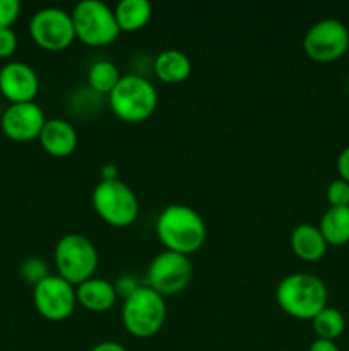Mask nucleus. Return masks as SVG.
<instances>
[{"label":"nucleus","mask_w":349,"mask_h":351,"mask_svg":"<svg viewBox=\"0 0 349 351\" xmlns=\"http://www.w3.org/2000/svg\"><path fill=\"white\" fill-rule=\"evenodd\" d=\"M337 171H339V178H342V180H346L349 184V146H346L344 149L339 153Z\"/></svg>","instance_id":"nucleus-27"},{"label":"nucleus","mask_w":349,"mask_h":351,"mask_svg":"<svg viewBox=\"0 0 349 351\" xmlns=\"http://www.w3.org/2000/svg\"><path fill=\"white\" fill-rule=\"evenodd\" d=\"M154 72L166 84H178L192 74V62L187 53L177 48H168L154 58Z\"/></svg>","instance_id":"nucleus-17"},{"label":"nucleus","mask_w":349,"mask_h":351,"mask_svg":"<svg viewBox=\"0 0 349 351\" xmlns=\"http://www.w3.org/2000/svg\"><path fill=\"white\" fill-rule=\"evenodd\" d=\"M75 291H77V304L92 312L109 311L118 298L115 285L105 278H89L84 283L77 285Z\"/></svg>","instance_id":"nucleus-15"},{"label":"nucleus","mask_w":349,"mask_h":351,"mask_svg":"<svg viewBox=\"0 0 349 351\" xmlns=\"http://www.w3.org/2000/svg\"><path fill=\"white\" fill-rule=\"evenodd\" d=\"M308 351H341V350H339L337 343L335 341H331V339L315 338L313 341H311Z\"/></svg>","instance_id":"nucleus-28"},{"label":"nucleus","mask_w":349,"mask_h":351,"mask_svg":"<svg viewBox=\"0 0 349 351\" xmlns=\"http://www.w3.org/2000/svg\"><path fill=\"white\" fill-rule=\"evenodd\" d=\"M38 139L48 154L65 158L77 147L79 134L77 129L65 119H48Z\"/></svg>","instance_id":"nucleus-14"},{"label":"nucleus","mask_w":349,"mask_h":351,"mask_svg":"<svg viewBox=\"0 0 349 351\" xmlns=\"http://www.w3.org/2000/svg\"><path fill=\"white\" fill-rule=\"evenodd\" d=\"M47 120L43 108L36 101L10 103L3 108L0 125L9 139L27 143L40 137Z\"/></svg>","instance_id":"nucleus-12"},{"label":"nucleus","mask_w":349,"mask_h":351,"mask_svg":"<svg viewBox=\"0 0 349 351\" xmlns=\"http://www.w3.org/2000/svg\"><path fill=\"white\" fill-rule=\"evenodd\" d=\"M0 91L10 103L34 101L40 91V77L26 62H7L0 69Z\"/></svg>","instance_id":"nucleus-13"},{"label":"nucleus","mask_w":349,"mask_h":351,"mask_svg":"<svg viewBox=\"0 0 349 351\" xmlns=\"http://www.w3.org/2000/svg\"><path fill=\"white\" fill-rule=\"evenodd\" d=\"M17 34L12 27H0V58H7L16 51Z\"/></svg>","instance_id":"nucleus-25"},{"label":"nucleus","mask_w":349,"mask_h":351,"mask_svg":"<svg viewBox=\"0 0 349 351\" xmlns=\"http://www.w3.org/2000/svg\"><path fill=\"white\" fill-rule=\"evenodd\" d=\"M89 351H127V348L116 341H101L92 346Z\"/></svg>","instance_id":"nucleus-30"},{"label":"nucleus","mask_w":349,"mask_h":351,"mask_svg":"<svg viewBox=\"0 0 349 351\" xmlns=\"http://www.w3.org/2000/svg\"><path fill=\"white\" fill-rule=\"evenodd\" d=\"M29 33L34 43L51 51L70 47L77 38L72 14L60 7H43L36 10L29 21Z\"/></svg>","instance_id":"nucleus-9"},{"label":"nucleus","mask_w":349,"mask_h":351,"mask_svg":"<svg viewBox=\"0 0 349 351\" xmlns=\"http://www.w3.org/2000/svg\"><path fill=\"white\" fill-rule=\"evenodd\" d=\"M289 243L291 250L300 259L308 261V263L320 261L327 254L328 247L318 226L310 225V223H301V225L294 226L289 237Z\"/></svg>","instance_id":"nucleus-16"},{"label":"nucleus","mask_w":349,"mask_h":351,"mask_svg":"<svg viewBox=\"0 0 349 351\" xmlns=\"http://www.w3.org/2000/svg\"><path fill=\"white\" fill-rule=\"evenodd\" d=\"M303 50L308 58L322 64L335 62L349 50V29L342 21L325 17L307 29Z\"/></svg>","instance_id":"nucleus-8"},{"label":"nucleus","mask_w":349,"mask_h":351,"mask_svg":"<svg viewBox=\"0 0 349 351\" xmlns=\"http://www.w3.org/2000/svg\"><path fill=\"white\" fill-rule=\"evenodd\" d=\"M327 287L311 273H289L276 287L277 305L287 315L301 321H311L327 307Z\"/></svg>","instance_id":"nucleus-2"},{"label":"nucleus","mask_w":349,"mask_h":351,"mask_svg":"<svg viewBox=\"0 0 349 351\" xmlns=\"http://www.w3.org/2000/svg\"><path fill=\"white\" fill-rule=\"evenodd\" d=\"M192 280V263L188 256L166 250L157 254L147 267V283L157 293L177 295L188 287Z\"/></svg>","instance_id":"nucleus-11"},{"label":"nucleus","mask_w":349,"mask_h":351,"mask_svg":"<svg viewBox=\"0 0 349 351\" xmlns=\"http://www.w3.org/2000/svg\"><path fill=\"white\" fill-rule=\"evenodd\" d=\"M113 285H115L116 293H118L120 297H123V300H125L129 295H132L133 291L140 287V285L135 281V278L129 276V274H125V276H120Z\"/></svg>","instance_id":"nucleus-26"},{"label":"nucleus","mask_w":349,"mask_h":351,"mask_svg":"<svg viewBox=\"0 0 349 351\" xmlns=\"http://www.w3.org/2000/svg\"><path fill=\"white\" fill-rule=\"evenodd\" d=\"M327 201L331 208H349V184L342 178H335L327 185Z\"/></svg>","instance_id":"nucleus-23"},{"label":"nucleus","mask_w":349,"mask_h":351,"mask_svg":"<svg viewBox=\"0 0 349 351\" xmlns=\"http://www.w3.org/2000/svg\"><path fill=\"white\" fill-rule=\"evenodd\" d=\"M91 201L99 218L118 228L132 225L139 215V199L135 192L120 178L99 180L92 189Z\"/></svg>","instance_id":"nucleus-7"},{"label":"nucleus","mask_w":349,"mask_h":351,"mask_svg":"<svg viewBox=\"0 0 349 351\" xmlns=\"http://www.w3.org/2000/svg\"><path fill=\"white\" fill-rule=\"evenodd\" d=\"M99 175H101V180H116V178H120V170L116 165L108 163L103 165L101 170H99Z\"/></svg>","instance_id":"nucleus-29"},{"label":"nucleus","mask_w":349,"mask_h":351,"mask_svg":"<svg viewBox=\"0 0 349 351\" xmlns=\"http://www.w3.org/2000/svg\"><path fill=\"white\" fill-rule=\"evenodd\" d=\"M166 314L164 297L149 285H140L123 300L122 322L127 331L135 338H151L157 335L164 326Z\"/></svg>","instance_id":"nucleus-3"},{"label":"nucleus","mask_w":349,"mask_h":351,"mask_svg":"<svg viewBox=\"0 0 349 351\" xmlns=\"http://www.w3.org/2000/svg\"><path fill=\"white\" fill-rule=\"evenodd\" d=\"M157 89L139 74H125L108 95L112 112L125 122H142L157 106Z\"/></svg>","instance_id":"nucleus-4"},{"label":"nucleus","mask_w":349,"mask_h":351,"mask_svg":"<svg viewBox=\"0 0 349 351\" xmlns=\"http://www.w3.org/2000/svg\"><path fill=\"white\" fill-rule=\"evenodd\" d=\"M19 273L23 276V280H26L27 283L38 285L40 281H43L44 278L50 276V267H48L47 261L41 259V257L31 256L21 263Z\"/></svg>","instance_id":"nucleus-22"},{"label":"nucleus","mask_w":349,"mask_h":351,"mask_svg":"<svg viewBox=\"0 0 349 351\" xmlns=\"http://www.w3.org/2000/svg\"><path fill=\"white\" fill-rule=\"evenodd\" d=\"M120 77L122 74L112 60H96L88 71L89 88L96 95H109L118 84Z\"/></svg>","instance_id":"nucleus-20"},{"label":"nucleus","mask_w":349,"mask_h":351,"mask_svg":"<svg viewBox=\"0 0 349 351\" xmlns=\"http://www.w3.org/2000/svg\"><path fill=\"white\" fill-rule=\"evenodd\" d=\"M19 0H0V27H10L19 17Z\"/></svg>","instance_id":"nucleus-24"},{"label":"nucleus","mask_w":349,"mask_h":351,"mask_svg":"<svg viewBox=\"0 0 349 351\" xmlns=\"http://www.w3.org/2000/svg\"><path fill=\"white\" fill-rule=\"evenodd\" d=\"M34 307L48 321L60 322L72 315L77 305V291L58 274H50L33 287Z\"/></svg>","instance_id":"nucleus-10"},{"label":"nucleus","mask_w":349,"mask_h":351,"mask_svg":"<svg viewBox=\"0 0 349 351\" xmlns=\"http://www.w3.org/2000/svg\"><path fill=\"white\" fill-rule=\"evenodd\" d=\"M311 326H313L317 338L335 341L346 331V317L339 308L327 305L311 319Z\"/></svg>","instance_id":"nucleus-21"},{"label":"nucleus","mask_w":349,"mask_h":351,"mask_svg":"<svg viewBox=\"0 0 349 351\" xmlns=\"http://www.w3.org/2000/svg\"><path fill=\"white\" fill-rule=\"evenodd\" d=\"M156 233L166 250L190 256L204 247L207 226L197 209L187 204H168L157 216Z\"/></svg>","instance_id":"nucleus-1"},{"label":"nucleus","mask_w":349,"mask_h":351,"mask_svg":"<svg viewBox=\"0 0 349 351\" xmlns=\"http://www.w3.org/2000/svg\"><path fill=\"white\" fill-rule=\"evenodd\" d=\"M70 14L75 36L89 47H105L120 34L115 10L103 0H81Z\"/></svg>","instance_id":"nucleus-6"},{"label":"nucleus","mask_w":349,"mask_h":351,"mask_svg":"<svg viewBox=\"0 0 349 351\" xmlns=\"http://www.w3.org/2000/svg\"><path fill=\"white\" fill-rule=\"evenodd\" d=\"M318 230L328 245L349 243V208H328L322 215Z\"/></svg>","instance_id":"nucleus-19"},{"label":"nucleus","mask_w":349,"mask_h":351,"mask_svg":"<svg viewBox=\"0 0 349 351\" xmlns=\"http://www.w3.org/2000/svg\"><path fill=\"white\" fill-rule=\"evenodd\" d=\"M2 113H3V110H2V106H0V119H2Z\"/></svg>","instance_id":"nucleus-31"},{"label":"nucleus","mask_w":349,"mask_h":351,"mask_svg":"<svg viewBox=\"0 0 349 351\" xmlns=\"http://www.w3.org/2000/svg\"><path fill=\"white\" fill-rule=\"evenodd\" d=\"M113 10L120 31H139L149 23L153 3L149 0H120Z\"/></svg>","instance_id":"nucleus-18"},{"label":"nucleus","mask_w":349,"mask_h":351,"mask_svg":"<svg viewBox=\"0 0 349 351\" xmlns=\"http://www.w3.org/2000/svg\"><path fill=\"white\" fill-rule=\"evenodd\" d=\"M55 266L58 276L74 287L94 276L99 264V254L91 239L82 233H67L55 245Z\"/></svg>","instance_id":"nucleus-5"}]
</instances>
